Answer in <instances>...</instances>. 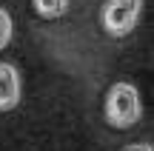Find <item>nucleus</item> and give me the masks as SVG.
Returning a JSON list of instances; mask_svg holds the SVG:
<instances>
[{"mask_svg":"<svg viewBox=\"0 0 154 151\" xmlns=\"http://www.w3.org/2000/svg\"><path fill=\"white\" fill-rule=\"evenodd\" d=\"M123 151H154V146H149V143H134V146H126Z\"/></svg>","mask_w":154,"mask_h":151,"instance_id":"nucleus-6","label":"nucleus"},{"mask_svg":"<svg viewBox=\"0 0 154 151\" xmlns=\"http://www.w3.org/2000/svg\"><path fill=\"white\" fill-rule=\"evenodd\" d=\"M143 114V103H140V91L128 80H117L106 94V120L114 128H131L140 123Z\"/></svg>","mask_w":154,"mask_h":151,"instance_id":"nucleus-1","label":"nucleus"},{"mask_svg":"<svg viewBox=\"0 0 154 151\" xmlns=\"http://www.w3.org/2000/svg\"><path fill=\"white\" fill-rule=\"evenodd\" d=\"M140 14H143V0H106L100 9V23L106 34L126 37L137 29Z\"/></svg>","mask_w":154,"mask_h":151,"instance_id":"nucleus-2","label":"nucleus"},{"mask_svg":"<svg viewBox=\"0 0 154 151\" xmlns=\"http://www.w3.org/2000/svg\"><path fill=\"white\" fill-rule=\"evenodd\" d=\"M20 106V71L11 63H0V111Z\"/></svg>","mask_w":154,"mask_h":151,"instance_id":"nucleus-3","label":"nucleus"},{"mask_svg":"<svg viewBox=\"0 0 154 151\" xmlns=\"http://www.w3.org/2000/svg\"><path fill=\"white\" fill-rule=\"evenodd\" d=\"M32 6H34V11H37L43 20H57V17L69 14L72 0H32Z\"/></svg>","mask_w":154,"mask_h":151,"instance_id":"nucleus-4","label":"nucleus"},{"mask_svg":"<svg viewBox=\"0 0 154 151\" xmlns=\"http://www.w3.org/2000/svg\"><path fill=\"white\" fill-rule=\"evenodd\" d=\"M11 34H14V23H11V14L0 6V51L11 43Z\"/></svg>","mask_w":154,"mask_h":151,"instance_id":"nucleus-5","label":"nucleus"}]
</instances>
